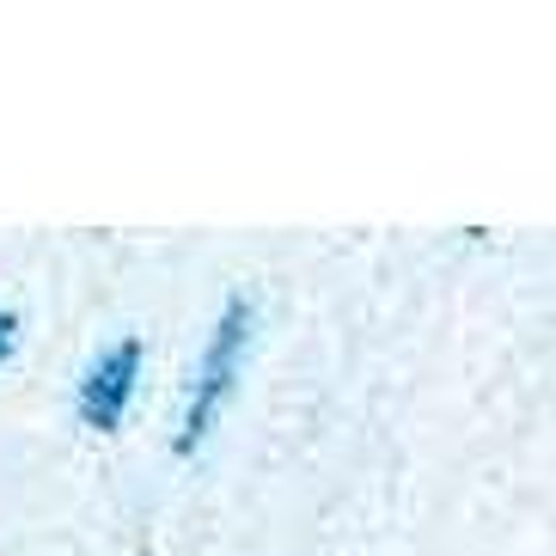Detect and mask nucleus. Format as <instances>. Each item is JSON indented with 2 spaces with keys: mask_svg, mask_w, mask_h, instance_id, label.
<instances>
[{
  "mask_svg": "<svg viewBox=\"0 0 556 556\" xmlns=\"http://www.w3.org/2000/svg\"><path fill=\"white\" fill-rule=\"evenodd\" d=\"M251 343H257V300L251 294H227L220 318H214L208 343L197 355V374H190V392H184V409H178V458H190L202 441L214 434V422L227 416L239 379H245V361H251Z\"/></svg>",
  "mask_w": 556,
  "mask_h": 556,
  "instance_id": "obj_1",
  "label": "nucleus"
},
{
  "mask_svg": "<svg viewBox=\"0 0 556 556\" xmlns=\"http://www.w3.org/2000/svg\"><path fill=\"white\" fill-rule=\"evenodd\" d=\"M141 361H148L141 337H116V343H104L99 355L86 361L74 409H80V422L92 428V434H116V428H123V416H129V404H135Z\"/></svg>",
  "mask_w": 556,
  "mask_h": 556,
  "instance_id": "obj_2",
  "label": "nucleus"
},
{
  "mask_svg": "<svg viewBox=\"0 0 556 556\" xmlns=\"http://www.w3.org/2000/svg\"><path fill=\"white\" fill-rule=\"evenodd\" d=\"M13 349H18V312H13V306H0V367L13 361Z\"/></svg>",
  "mask_w": 556,
  "mask_h": 556,
  "instance_id": "obj_3",
  "label": "nucleus"
}]
</instances>
